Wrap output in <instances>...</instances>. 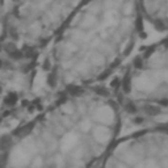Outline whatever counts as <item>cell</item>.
<instances>
[{"label":"cell","instance_id":"1","mask_svg":"<svg viewBox=\"0 0 168 168\" xmlns=\"http://www.w3.org/2000/svg\"><path fill=\"white\" fill-rule=\"evenodd\" d=\"M25 130L11 147L7 165H91L117 133L116 105L100 93H80Z\"/></svg>","mask_w":168,"mask_h":168},{"label":"cell","instance_id":"2","mask_svg":"<svg viewBox=\"0 0 168 168\" xmlns=\"http://www.w3.org/2000/svg\"><path fill=\"white\" fill-rule=\"evenodd\" d=\"M138 0H88L56 37V83L74 87L99 79L122 61L135 39Z\"/></svg>","mask_w":168,"mask_h":168},{"label":"cell","instance_id":"3","mask_svg":"<svg viewBox=\"0 0 168 168\" xmlns=\"http://www.w3.org/2000/svg\"><path fill=\"white\" fill-rule=\"evenodd\" d=\"M15 18L17 29L32 42H46L54 32L63 27V21L70 17L71 11L80 5V0H22ZM13 18V20H15Z\"/></svg>","mask_w":168,"mask_h":168},{"label":"cell","instance_id":"4","mask_svg":"<svg viewBox=\"0 0 168 168\" xmlns=\"http://www.w3.org/2000/svg\"><path fill=\"white\" fill-rule=\"evenodd\" d=\"M104 165H168V133H146L122 141Z\"/></svg>","mask_w":168,"mask_h":168}]
</instances>
